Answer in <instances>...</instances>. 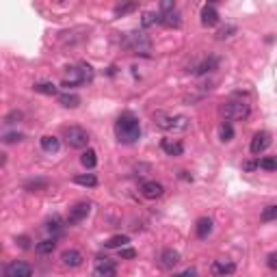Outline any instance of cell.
<instances>
[{
    "instance_id": "21",
    "label": "cell",
    "mask_w": 277,
    "mask_h": 277,
    "mask_svg": "<svg viewBox=\"0 0 277 277\" xmlns=\"http://www.w3.org/2000/svg\"><path fill=\"white\" fill-rule=\"evenodd\" d=\"M128 243H130V238H128L126 234H117V236H113V238H108L104 245H106L108 249H124Z\"/></svg>"
},
{
    "instance_id": "34",
    "label": "cell",
    "mask_w": 277,
    "mask_h": 277,
    "mask_svg": "<svg viewBox=\"0 0 277 277\" xmlns=\"http://www.w3.org/2000/svg\"><path fill=\"white\" fill-rule=\"evenodd\" d=\"M260 169L275 171V169H277V160H275V158H262V160H260Z\"/></svg>"
},
{
    "instance_id": "23",
    "label": "cell",
    "mask_w": 277,
    "mask_h": 277,
    "mask_svg": "<svg viewBox=\"0 0 277 277\" xmlns=\"http://www.w3.org/2000/svg\"><path fill=\"white\" fill-rule=\"evenodd\" d=\"M37 253H41V256H48V253H52L54 249H57V241L54 238H45V241H41V243H37Z\"/></svg>"
},
{
    "instance_id": "32",
    "label": "cell",
    "mask_w": 277,
    "mask_h": 277,
    "mask_svg": "<svg viewBox=\"0 0 277 277\" xmlns=\"http://www.w3.org/2000/svg\"><path fill=\"white\" fill-rule=\"evenodd\" d=\"M260 219L264 221H275L277 219V206H266L264 210H262V215H260Z\"/></svg>"
},
{
    "instance_id": "22",
    "label": "cell",
    "mask_w": 277,
    "mask_h": 277,
    "mask_svg": "<svg viewBox=\"0 0 277 277\" xmlns=\"http://www.w3.org/2000/svg\"><path fill=\"white\" fill-rule=\"evenodd\" d=\"M74 182L80 184V187H98V178L94 173H80V175H74Z\"/></svg>"
},
{
    "instance_id": "19",
    "label": "cell",
    "mask_w": 277,
    "mask_h": 277,
    "mask_svg": "<svg viewBox=\"0 0 277 277\" xmlns=\"http://www.w3.org/2000/svg\"><path fill=\"white\" fill-rule=\"evenodd\" d=\"M160 24L167 26V29H178V26L182 24L180 11L175 9V11H169V13H160Z\"/></svg>"
},
{
    "instance_id": "36",
    "label": "cell",
    "mask_w": 277,
    "mask_h": 277,
    "mask_svg": "<svg viewBox=\"0 0 277 277\" xmlns=\"http://www.w3.org/2000/svg\"><path fill=\"white\" fill-rule=\"evenodd\" d=\"M45 227H48V229H50V232H59V229L63 227V225H61V219H59V217H54V219H50V221H48V225H45Z\"/></svg>"
},
{
    "instance_id": "35",
    "label": "cell",
    "mask_w": 277,
    "mask_h": 277,
    "mask_svg": "<svg viewBox=\"0 0 277 277\" xmlns=\"http://www.w3.org/2000/svg\"><path fill=\"white\" fill-rule=\"evenodd\" d=\"M3 141H5V143H17V141H22V134H20V132H7V134L3 136Z\"/></svg>"
},
{
    "instance_id": "5",
    "label": "cell",
    "mask_w": 277,
    "mask_h": 277,
    "mask_svg": "<svg viewBox=\"0 0 277 277\" xmlns=\"http://www.w3.org/2000/svg\"><path fill=\"white\" fill-rule=\"evenodd\" d=\"M128 48L134 54H150L152 41L145 37V33H130L128 35Z\"/></svg>"
},
{
    "instance_id": "30",
    "label": "cell",
    "mask_w": 277,
    "mask_h": 277,
    "mask_svg": "<svg viewBox=\"0 0 277 277\" xmlns=\"http://www.w3.org/2000/svg\"><path fill=\"white\" fill-rule=\"evenodd\" d=\"M22 117H24V113H22V110L13 108L11 113H7V117H5V124H9V126H13V124H20V122H22Z\"/></svg>"
},
{
    "instance_id": "4",
    "label": "cell",
    "mask_w": 277,
    "mask_h": 277,
    "mask_svg": "<svg viewBox=\"0 0 277 277\" xmlns=\"http://www.w3.org/2000/svg\"><path fill=\"white\" fill-rule=\"evenodd\" d=\"M65 141L70 147H74V150H85V147L89 145V134L85 128L80 126H70L65 130Z\"/></svg>"
},
{
    "instance_id": "28",
    "label": "cell",
    "mask_w": 277,
    "mask_h": 277,
    "mask_svg": "<svg viewBox=\"0 0 277 277\" xmlns=\"http://www.w3.org/2000/svg\"><path fill=\"white\" fill-rule=\"evenodd\" d=\"M141 24H143V29H150L152 24H160V13H152V11L143 13V20H141Z\"/></svg>"
},
{
    "instance_id": "15",
    "label": "cell",
    "mask_w": 277,
    "mask_h": 277,
    "mask_svg": "<svg viewBox=\"0 0 277 277\" xmlns=\"http://www.w3.org/2000/svg\"><path fill=\"white\" fill-rule=\"evenodd\" d=\"M180 262V253L178 251H173V249H165V251L158 256V264H160V269H173L175 264Z\"/></svg>"
},
{
    "instance_id": "12",
    "label": "cell",
    "mask_w": 277,
    "mask_h": 277,
    "mask_svg": "<svg viewBox=\"0 0 277 277\" xmlns=\"http://www.w3.org/2000/svg\"><path fill=\"white\" fill-rule=\"evenodd\" d=\"M61 262L70 266V269H78V266H82V262H85V256H82L78 249H67V251L61 253Z\"/></svg>"
},
{
    "instance_id": "24",
    "label": "cell",
    "mask_w": 277,
    "mask_h": 277,
    "mask_svg": "<svg viewBox=\"0 0 277 277\" xmlns=\"http://www.w3.org/2000/svg\"><path fill=\"white\" fill-rule=\"evenodd\" d=\"M59 104L65 108H76L80 104V98L76 94H63V96H59Z\"/></svg>"
},
{
    "instance_id": "31",
    "label": "cell",
    "mask_w": 277,
    "mask_h": 277,
    "mask_svg": "<svg viewBox=\"0 0 277 277\" xmlns=\"http://www.w3.org/2000/svg\"><path fill=\"white\" fill-rule=\"evenodd\" d=\"M136 9V5L134 3H128V5H117L115 7V17H122V15H126V13H130V11H134Z\"/></svg>"
},
{
    "instance_id": "3",
    "label": "cell",
    "mask_w": 277,
    "mask_h": 277,
    "mask_svg": "<svg viewBox=\"0 0 277 277\" xmlns=\"http://www.w3.org/2000/svg\"><path fill=\"white\" fill-rule=\"evenodd\" d=\"M154 124L158 126L160 130H167V132H180V130H189V119L184 117V115L171 117V115L158 113V115H154Z\"/></svg>"
},
{
    "instance_id": "20",
    "label": "cell",
    "mask_w": 277,
    "mask_h": 277,
    "mask_svg": "<svg viewBox=\"0 0 277 277\" xmlns=\"http://www.w3.org/2000/svg\"><path fill=\"white\" fill-rule=\"evenodd\" d=\"M59 147H61V143H59V138H57V136H52V134L41 136V150H43V152L57 154V152H59Z\"/></svg>"
},
{
    "instance_id": "7",
    "label": "cell",
    "mask_w": 277,
    "mask_h": 277,
    "mask_svg": "<svg viewBox=\"0 0 277 277\" xmlns=\"http://www.w3.org/2000/svg\"><path fill=\"white\" fill-rule=\"evenodd\" d=\"M91 212V204L89 201H78V204H74L67 212V223L74 225V223H80V221H85Z\"/></svg>"
},
{
    "instance_id": "37",
    "label": "cell",
    "mask_w": 277,
    "mask_h": 277,
    "mask_svg": "<svg viewBox=\"0 0 277 277\" xmlns=\"http://www.w3.org/2000/svg\"><path fill=\"white\" fill-rule=\"evenodd\" d=\"M169 11H175V3H171V0L160 3V13H169Z\"/></svg>"
},
{
    "instance_id": "17",
    "label": "cell",
    "mask_w": 277,
    "mask_h": 277,
    "mask_svg": "<svg viewBox=\"0 0 277 277\" xmlns=\"http://www.w3.org/2000/svg\"><path fill=\"white\" fill-rule=\"evenodd\" d=\"M212 219H208V217H201V219H197V223H195V234H197V238H208L210 234H212Z\"/></svg>"
},
{
    "instance_id": "29",
    "label": "cell",
    "mask_w": 277,
    "mask_h": 277,
    "mask_svg": "<svg viewBox=\"0 0 277 277\" xmlns=\"http://www.w3.org/2000/svg\"><path fill=\"white\" fill-rule=\"evenodd\" d=\"M24 189H26V191H31V193L45 191V189H48V182H45V180H33V182H26V184H24Z\"/></svg>"
},
{
    "instance_id": "9",
    "label": "cell",
    "mask_w": 277,
    "mask_h": 277,
    "mask_svg": "<svg viewBox=\"0 0 277 277\" xmlns=\"http://www.w3.org/2000/svg\"><path fill=\"white\" fill-rule=\"evenodd\" d=\"M269 145H271V134L262 130V132H256V134H253L249 150H251L253 156H258V154H262L264 150H269Z\"/></svg>"
},
{
    "instance_id": "2",
    "label": "cell",
    "mask_w": 277,
    "mask_h": 277,
    "mask_svg": "<svg viewBox=\"0 0 277 277\" xmlns=\"http://www.w3.org/2000/svg\"><path fill=\"white\" fill-rule=\"evenodd\" d=\"M221 113H223V117L227 119V122H243V119L249 117L251 108H249V104L245 102V100H229V102L223 104Z\"/></svg>"
},
{
    "instance_id": "18",
    "label": "cell",
    "mask_w": 277,
    "mask_h": 277,
    "mask_svg": "<svg viewBox=\"0 0 277 277\" xmlns=\"http://www.w3.org/2000/svg\"><path fill=\"white\" fill-rule=\"evenodd\" d=\"M160 147L167 156H182V152H184V145L180 141H173V138H163Z\"/></svg>"
},
{
    "instance_id": "33",
    "label": "cell",
    "mask_w": 277,
    "mask_h": 277,
    "mask_svg": "<svg viewBox=\"0 0 277 277\" xmlns=\"http://www.w3.org/2000/svg\"><path fill=\"white\" fill-rule=\"evenodd\" d=\"M236 33V26H223L219 33H217V39H227V37H232Z\"/></svg>"
},
{
    "instance_id": "16",
    "label": "cell",
    "mask_w": 277,
    "mask_h": 277,
    "mask_svg": "<svg viewBox=\"0 0 277 277\" xmlns=\"http://www.w3.org/2000/svg\"><path fill=\"white\" fill-rule=\"evenodd\" d=\"M199 15H201V24L204 26H217L219 24V13H217L215 5H204Z\"/></svg>"
},
{
    "instance_id": "25",
    "label": "cell",
    "mask_w": 277,
    "mask_h": 277,
    "mask_svg": "<svg viewBox=\"0 0 277 277\" xmlns=\"http://www.w3.org/2000/svg\"><path fill=\"white\" fill-rule=\"evenodd\" d=\"M80 163H82V167H87V169H94L96 165H98V154L94 150H87V152H82L80 156Z\"/></svg>"
},
{
    "instance_id": "27",
    "label": "cell",
    "mask_w": 277,
    "mask_h": 277,
    "mask_svg": "<svg viewBox=\"0 0 277 277\" xmlns=\"http://www.w3.org/2000/svg\"><path fill=\"white\" fill-rule=\"evenodd\" d=\"M232 136H234V128H232V124L229 122H223L219 126V138L223 143H227V141H232Z\"/></svg>"
},
{
    "instance_id": "26",
    "label": "cell",
    "mask_w": 277,
    "mask_h": 277,
    "mask_svg": "<svg viewBox=\"0 0 277 277\" xmlns=\"http://www.w3.org/2000/svg\"><path fill=\"white\" fill-rule=\"evenodd\" d=\"M37 94H43V96H57V85H52V82H37V85L33 87Z\"/></svg>"
},
{
    "instance_id": "42",
    "label": "cell",
    "mask_w": 277,
    "mask_h": 277,
    "mask_svg": "<svg viewBox=\"0 0 277 277\" xmlns=\"http://www.w3.org/2000/svg\"><path fill=\"white\" fill-rule=\"evenodd\" d=\"M17 245H20L22 249H29L31 245H29V238H26V236H20V238H17Z\"/></svg>"
},
{
    "instance_id": "10",
    "label": "cell",
    "mask_w": 277,
    "mask_h": 277,
    "mask_svg": "<svg viewBox=\"0 0 277 277\" xmlns=\"http://www.w3.org/2000/svg\"><path fill=\"white\" fill-rule=\"evenodd\" d=\"M78 85H85V74H82V67H67L65 76H63V87H78Z\"/></svg>"
},
{
    "instance_id": "40",
    "label": "cell",
    "mask_w": 277,
    "mask_h": 277,
    "mask_svg": "<svg viewBox=\"0 0 277 277\" xmlns=\"http://www.w3.org/2000/svg\"><path fill=\"white\" fill-rule=\"evenodd\" d=\"M173 277H197V271L195 269H187V271H182V273H175Z\"/></svg>"
},
{
    "instance_id": "11",
    "label": "cell",
    "mask_w": 277,
    "mask_h": 277,
    "mask_svg": "<svg viewBox=\"0 0 277 277\" xmlns=\"http://www.w3.org/2000/svg\"><path fill=\"white\" fill-rule=\"evenodd\" d=\"M163 193H165V187L156 180H147L141 184V195L145 199H158V197H163Z\"/></svg>"
},
{
    "instance_id": "38",
    "label": "cell",
    "mask_w": 277,
    "mask_h": 277,
    "mask_svg": "<svg viewBox=\"0 0 277 277\" xmlns=\"http://www.w3.org/2000/svg\"><path fill=\"white\" fill-rule=\"evenodd\" d=\"M258 167H260V160H247V163L243 165L245 171H253V169H258Z\"/></svg>"
},
{
    "instance_id": "8",
    "label": "cell",
    "mask_w": 277,
    "mask_h": 277,
    "mask_svg": "<svg viewBox=\"0 0 277 277\" xmlns=\"http://www.w3.org/2000/svg\"><path fill=\"white\" fill-rule=\"evenodd\" d=\"M115 275H117V264L110 258H98L94 277H115Z\"/></svg>"
},
{
    "instance_id": "6",
    "label": "cell",
    "mask_w": 277,
    "mask_h": 277,
    "mask_svg": "<svg viewBox=\"0 0 277 277\" xmlns=\"http://www.w3.org/2000/svg\"><path fill=\"white\" fill-rule=\"evenodd\" d=\"M3 277H33V266H31L29 262L13 260V262L5 264Z\"/></svg>"
},
{
    "instance_id": "1",
    "label": "cell",
    "mask_w": 277,
    "mask_h": 277,
    "mask_svg": "<svg viewBox=\"0 0 277 277\" xmlns=\"http://www.w3.org/2000/svg\"><path fill=\"white\" fill-rule=\"evenodd\" d=\"M115 136L119 143L132 145L141 138V122L132 113H122L115 122Z\"/></svg>"
},
{
    "instance_id": "39",
    "label": "cell",
    "mask_w": 277,
    "mask_h": 277,
    "mask_svg": "<svg viewBox=\"0 0 277 277\" xmlns=\"http://www.w3.org/2000/svg\"><path fill=\"white\" fill-rule=\"evenodd\" d=\"M119 256L126 258V260H130V258L136 256V251H134V249H119Z\"/></svg>"
},
{
    "instance_id": "41",
    "label": "cell",
    "mask_w": 277,
    "mask_h": 277,
    "mask_svg": "<svg viewBox=\"0 0 277 277\" xmlns=\"http://www.w3.org/2000/svg\"><path fill=\"white\" fill-rule=\"evenodd\" d=\"M266 264H269V269H277V251L266 258Z\"/></svg>"
},
{
    "instance_id": "13",
    "label": "cell",
    "mask_w": 277,
    "mask_h": 277,
    "mask_svg": "<svg viewBox=\"0 0 277 277\" xmlns=\"http://www.w3.org/2000/svg\"><path fill=\"white\" fill-rule=\"evenodd\" d=\"M236 271V264L234 262H227V260H215L210 264V273L215 277H225V275H232Z\"/></svg>"
},
{
    "instance_id": "14",
    "label": "cell",
    "mask_w": 277,
    "mask_h": 277,
    "mask_svg": "<svg viewBox=\"0 0 277 277\" xmlns=\"http://www.w3.org/2000/svg\"><path fill=\"white\" fill-rule=\"evenodd\" d=\"M219 67V59L217 57H206V59H201L197 65H193V74L195 76H201V74H210V72H215Z\"/></svg>"
}]
</instances>
